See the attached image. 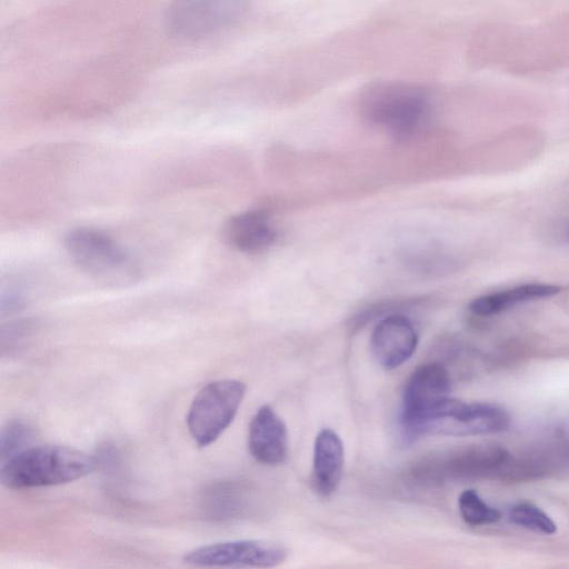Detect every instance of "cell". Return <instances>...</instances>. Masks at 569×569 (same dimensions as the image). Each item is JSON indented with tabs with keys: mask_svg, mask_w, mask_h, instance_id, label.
Here are the masks:
<instances>
[{
	"mask_svg": "<svg viewBox=\"0 0 569 569\" xmlns=\"http://www.w3.org/2000/svg\"><path fill=\"white\" fill-rule=\"evenodd\" d=\"M509 519L512 523L538 533L552 535L557 531L555 521L530 502L515 505L509 511Z\"/></svg>",
	"mask_w": 569,
	"mask_h": 569,
	"instance_id": "9a60e30c",
	"label": "cell"
},
{
	"mask_svg": "<svg viewBox=\"0 0 569 569\" xmlns=\"http://www.w3.org/2000/svg\"><path fill=\"white\" fill-rule=\"evenodd\" d=\"M430 93L405 82L380 81L369 84L360 96V112L371 123L397 139L415 136L429 120Z\"/></svg>",
	"mask_w": 569,
	"mask_h": 569,
	"instance_id": "7a4b0ae2",
	"label": "cell"
},
{
	"mask_svg": "<svg viewBox=\"0 0 569 569\" xmlns=\"http://www.w3.org/2000/svg\"><path fill=\"white\" fill-rule=\"evenodd\" d=\"M418 346L417 331L407 317L390 315L372 330L370 348L376 361L392 370L408 361Z\"/></svg>",
	"mask_w": 569,
	"mask_h": 569,
	"instance_id": "9c48e42d",
	"label": "cell"
},
{
	"mask_svg": "<svg viewBox=\"0 0 569 569\" xmlns=\"http://www.w3.org/2000/svg\"><path fill=\"white\" fill-rule=\"evenodd\" d=\"M511 423L501 407L483 402L452 399L447 413L430 426L427 433L475 436L506 431Z\"/></svg>",
	"mask_w": 569,
	"mask_h": 569,
	"instance_id": "ba28073f",
	"label": "cell"
},
{
	"mask_svg": "<svg viewBox=\"0 0 569 569\" xmlns=\"http://www.w3.org/2000/svg\"><path fill=\"white\" fill-rule=\"evenodd\" d=\"M459 512L463 521L470 526L491 525L500 520L501 513L489 506L472 489L465 490L458 499Z\"/></svg>",
	"mask_w": 569,
	"mask_h": 569,
	"instance_id": "5bb4252c",
	"label": "cell"
},
{
	"mask_svg": "<svg viewBox=\"0 0 569 569\" xmlns=\"http://www.w3.org/2000/svg\"><path fill=\"white\" fill-rule=\"evenodd\" d=\"M560 291L561 288L556 284L526 283L477 297L469 303V310L480 317L492 316L523 302L555 296Z\"/></svg>",
	"mask_w": 569,
	"mask_h": 569,
	"instance_id": "4fadbf2b",
	"label": "cell"
},
{
	"mask_svg": "<svg viewBox=\"0 0 569 569\" xmlns=\"http://www.w3.org/2000/svg\"><path fill=\"white\" fill-rule=\"evenodd\" d=\"M64 249L81 272L101 284L127 287L141 278L138 260L99 229H72L64 237Z\"/></svg>",
	"mask_w": 569,
	"mask_h": 569,
	"instance_id": "3957f363",
	"label": "cell"
},
{
	"mask_svg": "<svg viewBox=\"0 0 569 569\" xmlns=\"http://www.w3.org/2000/svg\"><path fill=\"white\" fill-rule=\"evenodd\" d=\"M312 486L321 497L332 496L341 482L345 449L343 443L332 429L318 432L313 446Z\"/></svg>",
	"mask_w": 569,
	"mask_h": 569,
	"instance_id": "8fae6325",
	"label": "cell"
},
{
	"mask_svg": "<svg viewBox=\"0 0 569 569\" xmlns=\"http://www.w3.org/2000/svg\"><path fill=\"white\" fill-rule=\"evenodd\" d=\"M287 559V550L276 542L233 540L201 546L182 560L197 567L272 568Z\"/></svg>",
	"mask_w": 569,
	"mask_h": 569,
	"instance_id": "52a82bcc",
	"label": "cell"
},
{
	"mask_svg": "<svg viewBox=\"0 0 569 569\" xmlns=\"http://www.w3.org/2000/svg\"><path fill=\"white\" fill-rule=\"evenodd\" d=\"M222 234L228 244L244 253H260L276 241L277 233L262 210H248L230 217Z\"/></svg>",
	"mask_w": 569,
	"mask_h": 569,
	"instance_id": "7c38bea8",
	"label": "cell"
},
{
	"mask_svg": "<svg viewBox=\"0 0 569 569\" xmlns=\"http://www.w3.org/2000/svg\"><path fill=\"white\" fill-rule=\"evenodd\" d=\"M450 392L447 369L438 362L418 367L409 377L402 396L401 426L409 436H418L428 418Z\"/></svg>",
	"mask_w": 569,
	"mask_h": 569,
	"instance_id": "8992f818",
	"label": "cell"
},
{
	"mask_svg": "<svg viewBox=\"0 0 569 569\" xmlns=\"http://www.w3.org/2000/svg\"><path fill=\"white\" fill-rule=\"evenodd\" d=\"M248 10V0H172L166 23L180 38L200 39L237 23Z\"/></svg>",
	"mask_w": 569,
	"mask_h": 569,
	"instance_id": "5b68a950",
	"label": "cell"
},
{
	"mask_svg": "<svg viewBox=\"0 0 569 569\" xmlns=\"http://www.w3.org/2000/svg\"><path fill=\"white\" fill-rule=\"evenodd\" d=\"M32 436L31 428L20 420L8 422L2 428L0 437V452L1 459L8 460L16 453L26 449L23 446L30 440Z\"/></svg>",
	"mask_w": 569,
	"mask_h": 569,
	"instance_id": "2e32d148",
	"label": "cell"
},
{
	"mask_svg": "<svg viewBox=\"0 0 569 569\" xmlns=\"http://www.w3.org/2000/svg\"><path fill=\"white\" fill-rule=\"evenodd\" d=\"M563 237L569 241V222L563 228Z\"/></svg>",
	"mask_w": 569,
	"mask_h": 569,
	"instance_id": "e0dca14e",
	"label": "cell"
},
{
	"mask_svg": "<svg viewBox=\"0 0 569 569\" xmlns=\"http://www.w3.org/2000/svg\"><path fill=\"white\" fill-rule=\"evenodd\" d=\"M238 379H218L206 385L193 398L187 427L198 447L213 443L233 421L246 395Z\"/></svg>",
	"mask_w": 569,
	"mask_h": 569,
	"instance_id": "277c9868",
	"label": "cell"
},
{
	"mask_svg": "<svg viewBox=\"0 0 569 569\" xmlns=\"http://www.w3.org/2000/svg\"><path fill=\"white\" fill-rule=\"evenodd\" d=\"M248 449L262 465L277 466L286 459L287 426L270 406H261L253 415L248 431Z\"/></svg>",
	"mask_w": 569,
	"mask_h": 569,
	"instance_id": "30bf717a",
	"label": "cell"
},
{
	"mask_svg": "<svg viewBox=\"0 0 569 569\" xmlns=\"http://www.w3.org/2000/svg\"><path fill=\"white\" fill-rule=\"evenodd\" d=\"M97 468L91 455L68 446L41 445L21 450L4 461L0 479L9 489H31L67 483Z\"/></svg>",
	"mask_w": 569,
	"mask_h": 569,
	"instance_id": "6da1fadb",
	"label": "cell"
}]
</instances>
